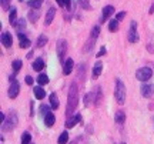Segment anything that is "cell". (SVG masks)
I'll use <instances>...</instances> for the list:
<instances>
[{"label":"cell","mask_w":154,"mask_h":144,"mask_svg":"<svg viewBox=\"0 0 154 144\" xmlns=\"http://www.w3.org/2000/svg\"><path fill=\"white\" fill-rule=\"evenodd\" d=\"M78 121H81V114H76L74 117L67 118V121H66V127H67V128H73Z\"/></svg>","instance_id":"8fae6325"},{"label":"cell","mask_w":154,"mask_h":144,"mask_svg":"<svg viewBox=\"0 0 154 144\" xmlns=\"http://www.w3.org/2000/svg\"><path fill=\"white\" fill-rule=\"evenodd\" d=\"M30 141H32V136H30V133L24 131V133L22 134V144H30Z\"/></svg>","instance_id":"f1b7e54d"},{"label":"cell","mask_w":154,"mask_h":144,"mask_svg":"<svg viewBox=\"0 0 154 144\" xmlns=\"http://www.w3.org/2000/svg\"><path fill=\"white\" fill-rule=\"evenodd\" d=\"M37 83H38V86H44V84H47V83H49V77H47V74H38Z\"/></svg>","instance_id":"4316f807"},{"label":"cell","mask_w":154,"mask_h":144,"mask_svg":"<svg viewBox=\"0 0 154 144\" xmlns=\"http://www.w3.org/2000/svg\"><path fill=\"white\" fill-rule=\"evenodd\" d=\"M149 13H150V14H153V13H154V3H153V4H151V7H150V10H149Z\"/></svg>","instance_id":"7dc6e473"},{"label":"cell","mask_w":154,"mask_h":144,"mask_svg":"<svg viewBox=\"0 0 154 144\" xmlns=\"http://www.w3.org/2000/svg\"><path fill=\"white\" fill-rule=\"evenodd\" d=\"M99 34H100V26H94V27L91 29V33H90V37L96 40V39L99 37Z\"/></svg>","instance_id":"d6a6232c"},{"label":"cell","mask_w":154,"mask_h":144,"mask_svg":"<svg viewBox=\"0 0 154 144\" xmlns=\"http://www.w3.org/2000/svg\"><path fill=\"white\" fill-rule=\"evenodd\" d=\"M78 6H80L81 9H84V10H90V9H91L88 0H78Z\"/></svg>","instance_id":"e575fe53"},{"label":"cell","mask_w":154,"mask_h":144,"mask_svg":"<svg viewBox=\"0 0 154 144\" xmlns=\"http://www.w3.org/2000/svg\"><path fill=\"white\" fill-rule=\"evenodd\" d=\"M24 81H26V84H29V86H32L34 80H33V77H32V76H26V77H24Z\"/></svg>","instance_id":"ab89813d"},{"label":"cell","mask_w":154,"mask_h":144,"mask_svg":"<svg viewBox=\"0 0 154 144\" xmlns=\"http://www.w3.org/2000/svg\"><path fill=\"white\" fill-rule=\"evenodd\" d=\"M49 101H50V107L53 108V110H57L59 106H60V104H59V99H57L56 93H51V94H50V100H49Z\"/></svg>","instance_id":"d6986e66"},{"label":"cell","mask_w":154,"mask_h":144,"mask_svg":"<svg viewBox=\"0 0 154 144\" xmlns=\"http://www.w3.org/2000/svg\"><path fill=\"white\" fill-rule=\"evenodd\" d=\"M30 44H32L30 39H23V40H20V44H19V46H20L22 49H29Z\"/></svg>","instance_id":"d590c367"},{"label":"cell","mask_w":154,"mask_h":144,"mask_svg":"<svg viewBox=\"0 0 154 144\" xmlns=\"http://www.w3.org/2000/svg\"><path fill=\"white\" fill-rule=\"evenodd\" d=\"M109 30L110 32H117L118 30V20L113 19V20L109 22Z\"/></svg>","instance_id":"83f0119b"},{"label":"cell","mask_w":154,"mask_h":144,"mask_svg":"<svg viewBox=\"0 0 154 144\" xmlns=\"http://www.w3.org/2000/svg\"><path fill=\"white\" fill-rule=\"evenodd\" d=\"M50 104H43L41 107H40V114L43 116V117H46L49 113H50Z\"/></svg>","instance_id":"1f68e13d"},{"label":"cell","mask_w":154,"mask_h":144,"mask_svg":"<svg viewBox=\"0 0 154 144\" xmlns=\"http://www.w3.org/2000/svg\"><path fill=\"white\" fill-rule=\"evenodd\" d=\"M147 50H149L151 54H154V46L153 44H147Z\"/></svg>","instance_id":"7bdbcfd3"},{"label":"cell","mask_w":154,"mask_h":144,"mask_svg":"<svg viewBox=\"0 0 154 144\" xmlns=\"http://www.w3.org/2000/svg\"><path fill=\"white\" fill-rule=\"evenodd\" d=\"M20 1H23V0H20Z\"/></svg>","instance_id":"f907efd6"},{"label":"cell","mask_w":154,"mask_h":144,"mask_svg":"<svg viewBox=\"0 0 154 144\" xmlns=\"http://www.w3.org/2000/svg\"><path fill=\"white\" fill-rule=\"evenodd\" d=\"M154 94V84H144L141 86V96L146 99H150Z\"/></svg>","instance_id":"9c48e42d"},{"label":"cell","mask_w":154,"mask_h":144,"mask_svg":"<svg viewBox=\"0 0 154 144\" xmlns=\"http://www.w3.org/2000/svg\"><path fill=\"white\" fill-rule=\"evenodd\" d=\"M101 70H103V63H101V62H97V63L94 64V67H93V77L97 78V77L101 74Z\"/></svg>","instance_id":"ffe728a7"},{"label":"cell","mask_w":154,"mask_h":144,"mask_svg":"<svg viewBox=\"0 0 154 144\" xmlns=\"http://www.w3.org/2000/svg\"><path fill=\"white\" fill-rule=\"evenodd\" d=\"M73 66H74L73 59H67V60L64 62V67H63V73H64V76H69L70 73L73 72Z\"/></svg>","instance_id":"4fadbf2b"},{"label":"cell","mask_w":154,"mask_h":144,"mask_svg":"<svg viewBox=\"0 0 154 144\" xmlns=\"http://www.w3.org/2000/svg\"><path fill=\"white\" fill-rule=\"evenodd\" d=\"M94 43H96V40L90 37V39H88V40H87V41L84 43L83 51H84V53H88V51H91V50H93V47H94Z\"/></svg>","instance_id":"e0dca14e"},{"label":"cell","mask_w":154,"mask_h":144,"mask_svg":"<svg viewBox=\"0 0 154 144\" xmlns=\"http://www.w3.org/2000/svg\"><path fill=\"white\" fill-rule=\"evenodd\" d=\"M77 103H78V87H77L76 81H73L70 84V90H69V96H67V106H66L67 118H70L73 116V113L77 107Z\"/></svg>","instance_id":"6da1fadb"},{"label":"cell","mask_w":154,"mask_h":144,"mask_svg":"<svg viewBox=\"0 0 154 144\" xmlns=\"http://www.w3.org/2000/svg\"><path fill=\"white\" fill-rule=\"evenodd\" d=\"M128 41L130 43H137L138 41V32H137V22L136 20H133L131 23H130V27H128Z\"/></svg>","instance_id":"8992f818"},{"label":"cell","mask_w":154,"mask_h":144,"mask_svg":"<svg viewBox=\"0 0 154 144\" xmlns=\"http://www.w3.org/2000/svg\"><path fill=\"white\" fill-rule=\"evenodd\" d=\"M30 144H32V143H30Z\"/></svg>","instance_id":"816d5d0a"},{"label":"cell","mask_w":154,"mask_h":144,"mask_svg":"<svg viewBox=\"0 0 154 144\" xmlns=\"http://www.w3.org/2000/svg\"><path fill=\"white\" fill-rule=\"evenodd\" d=\"M41 3H43V0H29V1H27V4H29L32 9H34V10H38V9H40Z\"/></svg>","instance_id":"484cf974"},{"label":"cell","mask_w":154,"mask_h":144,"mask_svg":"<svg viewBox=\"0 0 154 144\" xmlns=\"http://www.w3.org/2000/svg\"><path fill=\"white\" fill-rule=\"evenodd\" d=\"M54 123H56V117H54V114L50 111V113H49V114L44 117V124H46L47 127H51Z\"/></svg>","instance_id":"ac0fdd59"},{"label":"cell","mask_w":154,"mask_h":144,"mask_svg":"<svg viewBox=\"0 0 154 144\" xmlns=\"http://www.w3.org/2000/svg\"><path fill=\"white\" fill-rule=\"evenodd\" d=\"M114 99L118 104H124V101H126V86L120 78H116Z\"/></svg>","instance_id":"3957f363"},{"label":"cell","mask_w":154,"mask_h":144,"mask_svg":"<svg viewBox=\"0 0 154 144\" xmlns=\"http://www.w3.org/2000/svg\"><path fill=\"white\" fill-rule=\"evenodd\" d=\"M33 93H34V97L38 99V100H41V99L46 97V91H44L43 87H40V86H36V87L33 89Z\"/></svg>","instance_id":"9a60e30c"},{"label":"cell","mask_w":154,"mask_h":144,"mask_svg":"<svg viewBox=\"0 0 154 144\" xmlns=\"http://www.w3.org/2000/svg\"><path fill=\"white\" fill-rule=\"evenodd\" d=\"M1 44L4 47H10L13 44V39H11V34L9 32H3L1 33Z\"/></svg>","instance_id":"30bf717a"},{"label":"cell","mask_w":154,"mask_h":144,"mask_svg":"<svg viewBox=\"0 0 154 144\" xmlns=\"http://www.w3.org/2000/svg\"><path fill=\"white\" fill-rule=\"evenodd\" d=\"M29 20L32 22V23H36L38 20V17H40V11L38 10H34V9H32V11H29Z\"/></svg>","instance_id":"44dd1931"},{"label":"cell","mask_w":154,"mask_h":144,"mask_svg":"<svg viewBox=\"0 0 154 144\" xmlns=\"http://www.w3.org/2000/svg\"><path fill=\"white\" fill-rule=\"evenodd\" d=\"M32 56H33V50H32V51H29V54H27V56H26V57H27V59H30V57H32Z\"/></svg>","instance_id":"c3c4849f"},{"label":"cell","mask_w":154,"mask_h":144,"mask_svg":"<svg viewBox=\"0 0 154 144\" xmlns=\"http://www.w3.org/2000/svg\"><path fill=\"white\" fill-rule=\"evenodd\" d=\"M113 13H114V7H113V6H110V4H109V6H104V7H103V20H106L107 17H110Z\"/></svg>","instance_id":"2e32d148"},{"label":"cell","mask_w":154,"mask_h":144,"mask_svg":"<svg viewBox=\"0 0 154 144\" xmlns=\"http://www.w3.org/2000/svg\"><path fill=\"white\" fill-rule=\"evenodd\" d=\"M19 91H20V84H19V81L14 80V77L11 76V77H10V87H9V90H7V96H9L10 99H16V97L19 96Z\"/></svg>","instance_id":"277c9868"},{"label":"cell","mask_w":154,"mask_h":144,"mask_svg":"<svg viewBox=\"0 0 154 144\" xmlns=\"http://www.w3.org/2000/svg\"><path fill=\"white\" fill-rule=\"evenodd\" d=\"M106 53H107V50H106V47H104V46H103V47H101V49H100V51H99V53H97V54H96V57H101V56H104V54H106Z\"/></svg>","instance_id":"f35d334b"},{"label":"cell","mask_w":154,"mask_h":144,"mask_svg":"<svg viewBox=\"0 0 154 144\" xmlns=\"http://www.w3.org/2000/svg\"><path fill=\"white\" fill-rule=\"evenodd\" d=\"M54 16H56V9H54V7H50V9L47 10L44 24H46V26H50V24H51V22H53V19H54Z\"/></svg>","instance_id":"7c38bea8"},{"label":"cell","mask_w":154,"mask_h":144,"mask_svg":"<svg viewBox=\"0 0 154 144\" xmlns=\"http://www.w3.org/2000/svg\"><path fill=\"white\" fill-rule=\"evenodd\" d=\"M90 97H91V94H86V97H84V106L90 104Z\"/></svg>","instance_id":"b9f144b4"},{"label":"cell","mask_w":154,"mask_h":144,"mask_svg":"<svg viewBox=\"0 0 154 144\" xmlns=\"http://www.w3.org/2000/svg\"><path fill=\"white\" fill-rule=\"evenodd\" d=\"M32 69L33 70H36V72H40V70H43L44 69V62H43V59H36L34 62H33V64H32Z\"/></svg>","instance_id":"5bb4252c"},{"label":"cell","mask_w":154,"mask_h":144,"mask_svg":"<svg viewBox=\"0 0 154 144\" xmlns=\"http://www.w3.org/2000/svg\"><path fill=\"white\" fill-rule=\"evenodd\" d=\"M124 120H126V114H124V111H117L114 116V121L117 124H123L124 123Z\"/></svg>","instance_id":"7402d4cb"},{"label":"cell","mask_w":154,"mask_h":144,"mask_svg":"<svg viewBox=\"0 0 154 144\" xmlns=\"http://www.w3.org/2000/svg\"><path fill=\"white\" fill-rule=\"evenodd\" d=\"M47 41H49V39H47V36H46V34H40V36H38V39H37V41H36V46L40 49V47L46 46V44H47Z\"/></svg>","instance_id":"cb8c5ba5"},{"label":"cell","mask_w":154,"mask_h":144,"mask_svg":"<svg viewBox=\"0 0 154 144\" xmlns=\"http://www.w3.org/2000/svg\"><path fill=\"white\" fill-rule=\"evenodd\" d=\"M13 27H16V29L19 30V33H22V30L26 27V20H24V19H19V20L14 23V26H13Z\"/></svg>","instance_id":"d4e9b609"},{"label":"cell","mask_w":154,"mask_h":144,"mask_svg":"<svg viewBox=\"0 0 154 144\" xmlns=\"http://www.w3.org/2000/svg\"><path fill=\"white\" fill-rule=\"evenodd\" d=\"M64 7L67 9V11H72V0H64Z\"/></svg>","instance_id":"60d3db41"},{"label":"cell","mask_w":154,"mask_h":144,"mask_svg":"<svg viewBox=\"0 0 154 144\" xmlns=\"http://www.w3.org/2000/svg\"><path fill=\"white\" fill-rule=\"evenodd\" d=\"M91 97H93L94 106H100V103H101V100H103V91H101V87H100V86H97V87L94 89V91L91 93Z\"/></svg>","instance_id":"ba28073f"},{"label":"cell","mask_w":154,"mask_h":144,"mask_svg":"<svg viewBox=\"0 0 154 144\" xmlns=\"http://www.w3.org/2000/svg\"><path fill=\"white\" fill-rule=\"evenodd\" d=\"M16 14H17V9H16V7H10V11H9V20H10L11 26H14V23H16Z\"/></svg>","instance_id":"603a6c76"},{"label":"cell","mask_w":154,"mask_h":144,"mask_svg":"<svg viewBox=\"0 0 154 144\" xmlns=\"http://www.w3.org/2000/svg\"><path fill=\"white\" fill-rule=\"evenodd\" d=\"M66 53H67V41H66L64 39L57 40V57H59V60H60L61 63L64 62Z\"/></svg>","instance_id":"5b68a950"},{"label":"cell","mask_w":154,"mask_h":144,"mask_svg":"<svg viewBox=\"0 0 154 144\" xmlns=\"http://www.w3.org/2000/svg\"><path fill=\"white\" fill-rule=\"evenodd\" d=\"M69 141V133L67 131H63L59 137V144H66Z\"/></svg>","instance_id":"4dcf8cb0"},{"label":"cell","mask_w":154,"mask_h":144,"mask_svg":"<svg viewBox=\"0 0 154 144\" xmlns=\"http://www.w3.org/2000/svg\"><path fill=\"white\" fill-rule=\"evenodd\" d=\"M121 144H126V143H121Z\"/></svg>","instance_id":"681fc988"},{"label":"cell","mask_w":154,"mask_h":144,"mask_svg":"<svg viewBox=\"0 0 154 144\" xmlns=\"http://www.w3.org/2000/svg\"><path fill=\"white\" fill-rule=\"evenodd\" d=\"M56 1H57V4H59L60 7H63V6H66V4H64V0H56Z\"/></svg>","instance_id":"f6af8a7d"},{"label":"cell","mask_w":154,"mask_h":144,"mask_svg":"<svg viewBox=\"0 0 154 144\" xmlns=\"http://www.w3.org/2000/svg\"><path fill=\"white\" fill-rule=\"evenodd\" d=\"M151 76H153V70L149 69V67H141L136 72V77L140 81H147V80L151 78Z\"/></svg>","instance_id":"52a82bcc"},{"label":"cell","mask_w":154,"mask_h":144,"mask_svg":"<svg viewBox=\"0 0 154 144\" xmlns=\"http://www.w3.org/2000/svg\"><path fill=\"white\" fill-rule=\"evenodd\" d=\"M124 17H126V11H120V13L116 14V20H118V22H121Z\"/></svg>","instance_id":"74e56055"},{"label":"cell","mask_w":154,"mask_h":144,"mask_svg":"<svg viewBox=\"0 0 154 144\" xmlns=\"http://www.w3.org/2000/svg\"><path fill=\"white\" fill-rule=\"evenodd\" d=\"M0 120H1V123H4V120H6V117H4V113H0Z\"/></svg>","instance_id":"bcb514c9"},{"label":"cell","mask_w":154,"mask_h":144,"mask_svg":"<svg viewBox=\"0 0 154 144\" xmlns=\"http://www.w3.org/2000/svg\"><path fill=\"white\" fill-rule=\"evenodd\" d=\"M84 74H86V66L84 64H80L78 66V72H77V77L84 80Z\"/></svg>","instance_id":"836d02e7"},{"label":"cell","mask_w":154,"mask_h":144,"mask_svg":"<svg viewBox=\"0 0 154 144\" xmlns=\"http://www.w3.org/2000/svg\"><path fill=\"white\" fill-rule=\"evenodd\" d=\"M17 123H19L17 114H16L14 111H10V113L7 114V117H6L4 123H1V131H6V133L11 131V130L17 126Z\"/></svg>","instance_id":"7a4b0ae2"},{"label":"cell","mask_w":154,"mask_h":144,"mask_svg":"<svg viewBox=\"0 0 154 144\" xmlns=\"http://www.w3.org/2000/svg\"><path fill=\"white\" fill-rule=\"evenodd\" d=\"M17 37H19L20 40H23V39H27V37H26V34H24L23 32H22V33H19V34H17Z\"/></svg>","instance_id":"ee69618b"},{"label":"cell","mask_w":154,"mask_h":144,"mask_svg":"<svg viewBox=\"0 0 154 144\" xmlns=\"http://www.w3.org/2000/svg\"><path fill=\"white\" fill-rule=\"evenodd\" d=\"M10 1H11V0H1V9H3L4 11L10 7Z\"/></svg>","instance_id":"8d00e7d4"},{"label":"cell","mask_w":154,"mask_h":144,"mask_svg":"<svg viewBox=\"0 0 154 144\" xmlns=\"http://www.w3.org/2000/svg\"><path fill=\"white\" fill-rule=\"evenodd\" d=\"M22 60H14L13 63H11V67H13V72L14 73H19L20 72V69H22Z\"/></svg>","instance_id":"f546056e"}]
</instances>
